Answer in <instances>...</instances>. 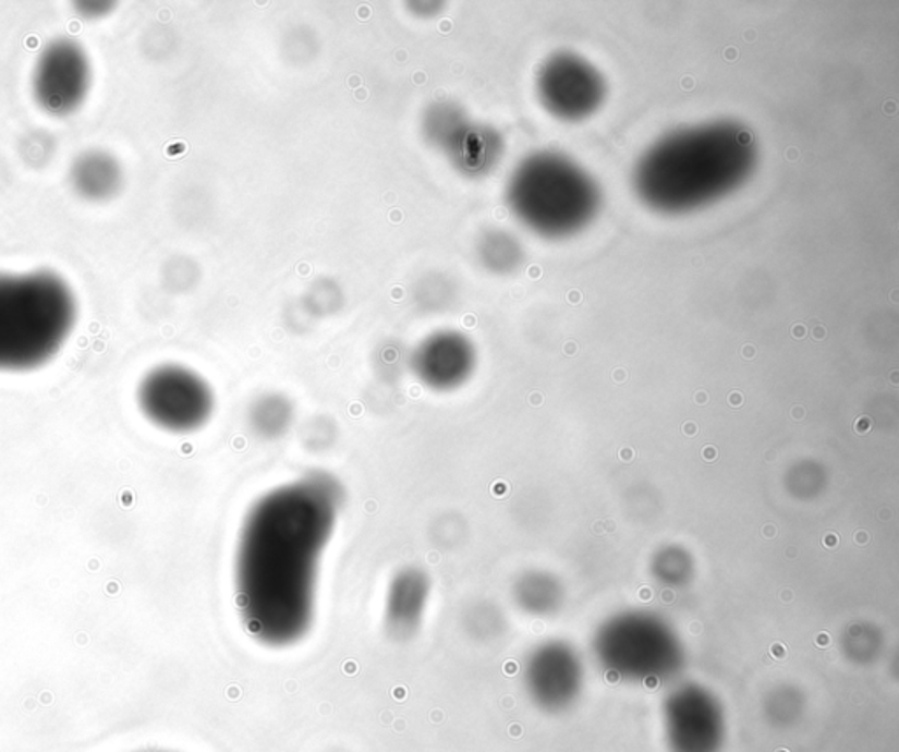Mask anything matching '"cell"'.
Returning a JSON list of instances; mask_svg holds the SVG:
<instances>
[{
    "instance_id": "11",
    "label": "cell",
    "mask_w": 899,
    "mask_h": 752,
    "mask_svg": "<svg viewBox=\"0 0 899 752\" xmlns=\"http://www.w3.org/2000/svg\"><path fill=\"white\" fill-rule=\"evenodd\" d=\"M534 707L547 714L571 711L582 694V671L566 648L543 647L531 656L524 674Z\"/></svg>"
},
{
    "instance_id": "9",
    "label": "cell",
    "mask_w": 899,
    "mask_h": 752,
    "mask_svg": "<svg viewBox=\"0 0 899 752\" xmlns=\"http://www.w3.org/2000/svg\"><path fill=\"white\" fill-rule=\"evenodd\" d=\"M424 134L430 145L447 154L467 172L487 171L498 159L499 141L494 132L473 125L455 105L439 102L427 109Z\"/></svg>"
},
{
    "instance_id": "16",
    "label": "cell",
    "mask_w": 899,
    "mask_h": 752,
    "mask_svg": "<svg viewBox=\"0 0 899 752\" xmlns=\"http://www.w3.org/2000/svg\"><path fill=\"white\" fill-rule=\"evenodd\" d=\"M804 699L798 689L782 688L773 691L763 705V714L773 728H792L803 717Z\"/></svg>"
},
{
    "instance_id": "3",
    "label": "cell",
    "mask_w": 899,
    "mask_h": 752,
    "mask_svg": "<svg viewBox=\"0 0 899 752\" xmlns=\"http://www.w3.org/2000/svg\"><path fill=\"white\" fill-rule=\"evenodd\" d=\"M76 318L73 289L57 272L0 275V372H31L50 363Z\"/></svg>"
},
{
    "instance_id": "19",
    "label": "cell",
    "mask_w": 899,
    "mask_h": 752,
    "mask_svg": "<svg viewBox=\"0 0 899 752\" xmlns=\"http://www.w3.org/2000/svg\"><path fill=\"white\" fill-rule=\"evenodd\" d=\"M703 456H705V458L708 459V461H712V459L717 458V452H715V449H712V447H706L705 452H703Z\"/></svg>"
},
{
    "instance_id": "18",
    "label": "cell",
    "mask_w": 899,
    "mask_h": 752,
    "mask_svg": "<svg viewBox=\"0 0 899 752\" xmlns=\"http://www.w3.org/2000/svg\"><path fill=\"white\" fill-rule=\"evenodd\" d=\"M80 8H82V10L77 11H80L85 19H90L92 14H94V19H97V16H102V14L111 13L114 4H111V2H83V4H80Z\"/></svg>"
},
{
    "instance_id": "5",
    "label": "cell",
    "mask_w": 899,
    "mask_h": 752,
    "mask_svg": "<svg viewBox=\"0 0 899 752\" xmlns=\"http://www.w3.org/2000/svg\"><path fill=\"white\" fill-rule=\"evenodd\" d=\"M137 403L151 424L177 435L201 429L215 412V395L208 381L178 364L151 369L139 384Z\"/></svg>"
},
{
    "instance_id": "20",
    "label": "cell",
    "mask_w": 899,
    "mask_h": 752,
    "mask_svg": "<svg viewBox=\"0 0 899 752\" xmlns=\"http://www.w3.org/2000/svg\"><path fill=\"white\" fill-rule=\"evenodd\" d=\"M685 433H696V427L694 426H685Z\"/></svg>"
},
{
    "instance_id": "6",
    "label": "cell",
    "mask_w": 899,
    "mask_h": 752,
    "mask_svg": "<svg viewBox=\"0 0 899 752\" xmlns=\"http://www.w3.org/2000/svg\"><path fill=\"white\" fill-rule=\"evenodd\" d=\"M660 730L668 752H724L728 711L709 689L683 684L660 705Z\"/></svg>"
},
{
    "instance_id": "14",
    "label": "cell",
    "mask_w": 899,
    "mask_h": 752,
    "mask_svg": "<svg viewBox=\"0 0 899 752\" xmlns=\"http://www.w3.org/2000/svg\"><path fill=\"white\" fill-rule=\"evenodd\" d=\"M250 427L263 440H280L294 422V407L283 395H263L248 410Z\"/></svg>"
},
{
    "instance_id": "15",
    "label": "cell",
    "mask_w": 899,
    "mask_h": 752,
    "mask_svg": "<svg viewBox=\"0 0 899 752\" xmlns=\"http://www.w3.org/2000/svg\"><path fill=\"white\" fill-rule=\"evenodd\" d=\"M479 260L494 272H508L522 260V245L507 231L485 232L478 243Z\"/></svg>"
},
{
    "instance_id": "17",
    "label": "cell",
    "mask_w": 899,
    "mask_h": 752,
    "mask_svg": "<svg viewBox=\"0 0 899 752\" xmlns=\"http://www.w3.org/2000/svg\"><path fill=\"white\" fill-rule=\"evenodd\" d=\"M341 298H343V294L339 292L338 287L332 281H315L312 291L307 292L306 295L307 312L313 313V315H329V313L341 306Z\"/></svg>"
},
{
    "instance_id": "1",
    "label": "cell",
    "mask_w": 899,
    "mask_h": 752,
    "mask_svg": "<svg viewBox=\"0 0 899 752\" xmlns=\"http://www.w3.org/2000/svg\"><path fill=\"white\" fill-rule=\"evenodd\" d=\"M339 504L338 482L315 473L250 508L235 548V598L244 628L260 644L289 647L312 630L318 568Z\"/></svg>"
},
{
    "instance_id": "13",
    "label": "cell",
    "mask_w": 899,
    "mask_h": 752,
    "mask_svg": "<svg viewBox=\"0 0 899 752\" xmlns=\"http://www.w3.org/2000/svg\"><path fill=\"white\" fill-rule=\"evenodd\" d=\"M69 183L77 197L88 203H106L122 192V163L106 150H86L69 168Z\"/></svg>"
},
{
    "instance_id": "10",
    "label": "cell",
    "mask_w": 899,
    "mask_h": 752,
    "mask_svg": "<svg viewBox=\"0 0 899 752\" xmlns=\"http://www.w3.org/2000/svg\"><path fill=\"white\" fill-rule=\"evenodd\" d=\"M475 347L459 331L433 332L413 350L412 369L429 389L450 392L466 384L475 369Z\"/></svg>"
},
{
    "instance_id": "8",
    "label": "cell",
    "mask_w": 899,
    "mask_h": 752,
    "mask_svg": "<svg viewBox=\"0 0 899 752\" xmlns=\"http://www.w3.org/2000/svg\"><path fill=\"white\" fill-rule=\"evenodd\" d=\"M538 92L548 111L564 120L585 119L605 99V82L593 65L571 53L554 54L543 65Z\"/></svg>"
},
{
    "instance_id": "7",
    "label": "cell",
    "mask_w": 899,
    "mask_h": 752,
    "mask_svg": "<svg viewBox=\"0 0 899 752\" xmlns=\"http://www.w3.org/2000/svg\"><path fill=\"white\" fill-rule=\"evenodd\" d=\"M92 62L80 43L59 37L42 48L33 71L36 105L54 119H65L85 105L92 88Z\"/></svg>"
},
{
    "instance_id": "2",
    "label": "cell",
    "mask_w": 899,
    "mask_h": 752,
    "mask_svg": "<svg viewBox=\"0 0 899 752\" xmlns=\"http://www.w3.org/2000/svg\"><path fill=\"white\" fill-rule=\"evenodd\" d=\"M754 163L751 134L737 123L715 122L657 141L637 163L634 183L646 205L682 214L734 191Z\"/></svg>"
},
{
    "instance_id": "4",
    "label": "cell",
    "mask_w": 899,
    "mask_h": 752,
    "mask_svg": "<svg viewBox=\"0 0 899 752\" xmlns=\"http://www.w3.org/2000/svg\"><path fill=\"white\" fill-rule=\"evenodd\" d=\"M508 203L520 222L543 236H568L594 217L599 192L593 180L557 154L531 155L508 183Z\"/></svg>"
},
{
    "instance_id": "12",
    "label": "cell",
    "mask_w": 899,
    "mask_h": 752,
    "mask_svg": "<svg viewBox=\"0 0 899 752\" xmlns=\"http://www.w3.org/2000/svg\"><path fill=\"white\" fill-rule=\"evenodd\" d=\"M430 598V581L418 568H402L385 594V626L393 639L415 636L424 622Z\"/></svg>"
}]
</instances>
